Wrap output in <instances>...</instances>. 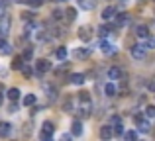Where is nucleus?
I'll return each mask as SVG.
<instances>
[{
  "mask_svg": "<svg viewBox=\"0 0 155 141\" xmlns=\"http://www.w3.org/2000/svg\"><path fill=\"white\" fill-rule=\"evenodd\" d=\"M132 57L136 59V61H143V59H145V43H143V45L137 43V45L132 47Z\"/></svg>",
  "mask_w": 155,
  "mask_h": 141,
  "instance_id": "2",
  "label": "nucleus"
},
{
  "mask_svg": "<svg viewBox=\"0 0 155 141\" xmlns=\"http://www.w3.org/2000/svg\"><path fill=\"white\" fill-rule=\"evenodd\" d=\"M124 137L126 139H137V131H126V133H124Z\"/></svg>",
  "mask_w": 155,
  "mask_h": 141,
  "instance_id": "29",
  "label": "nucleus"
},
{
  "mask_svg": "<svg viewBox=\"0 0 155 141\" xmlns=\"http://www.w3.org/2000/svg\"><path fill=\"white\" fill-rule=\"evenodd\" d=\"M22 72H24V76H28V79H30L34 71H31V67H30V65H24V67H22Z\"/></svg>",
  "mask_w": 155,
  "mask_h": 141,
  "instance_id": "28",
  "label": "nucleus"
},
{
  "mask_svg": "<svg viewBox=\"0 0 155 141\" xmlns=\"http://www.w3.org/2000/svg\"><path fill=\"white\" fill-rule=\"evenodd\" d=\"M41 131H43V133H47V135H53V133H55V126H53L51 122H45V123H43V127H41Z\"/></svg>",
  "mask_w": 155,
  "mask_h": 141,
  "instance_id": "20",
  "label": "nucleus"
},
{
  "mask_svg": "<svg viewBox=\"0 0 155 141\" xmlns=\"http://www.w3.org/2000/svg\"><path fill=\"white\" fill-rule=\"evenodd\" d=\"M39 139L47 141V139H51V135H47V133H43V131H41V133H39Z\"/></svg>",
  "mask_w": 155,
  "mask_h": 141,
  "instance_id": "38",
  "label": "nucleus"
},
{
  "mask_svg": "<svg viewBox=\"0 0 155 141\" xmlns=\"http://www.w3.org/2000/svg\"><path fill=\"white\" fill-rule=\"evenodd\" d=\"M77 4H79L81 10H92L94 8V0H77Z\"/></svg>",
  "mask_w": 155,
  "mask_h": 141,
  "instance_id": "12",
  "label": "nucleus"
},
{
  "mask_svg": "<svg viewBox=\"0 0 155 141\" xmlns=\"http://www.w3.org/2000/svg\"><path fill=\"white\" fill-rule=\"evenodd\" d=\"M83 82H84V75H83V72H75V75H71V84L81 86Z\"/></svg>",
  "mask_w": 155,
  "mask_h": 141,
  "instance_id": "14",
  "label": "nucleus"
},
{
  "mask_svg": "<svg viewBox=\"0 0 155 141\" xmlns=\"http://www.w3.org/2000/svg\"><path fill=\"white\" fill-rule=\"evenodd\" d=\"M75 18H77V10H75V8H67V20L73 22Z\"/></svg>",
  "mask_w": 155,
  "mask_h": 141,
  "instance_id": "27",
  "label": "nucleus"
},
{
  "mask_svg": "<svg viewBox=\"0 0 155 141\" xmlns=\"http://www.w3.org/2000/svg\"><path fill=\"white\" fill-rule=\"evenodd\" d=\"M45 90H47V100L53 102V100L57 98V88L55 86H45Z\"/></svg>",
  "mask_w": 155,
  "mask_h": 141,
  "instance_id": "22",
  "label": "nucleus"
},
{
  "mask_svg": "<svg viewBox=\"0 0 155 141\" xmlns=\"http://www.w3.org/2000/svg\"><path fill=\"white\" fill-rule=\"evenodd\" d=\"M20 94H22V92H20V88H10V90H8V98H10V100H16V102H18Z\"/></svg>",
  "mask_w": 155,
  "mask_h": 141,
  "instance_id": "23",
  "label": "nucleus"
},
{
  "mask_svg": "<svg viewBox=\"0 0 155 141\" xmlns=\"http://www.w3.org/2000/svg\"><path fill=\"white\" fill-rule=\"evenodd\" d=\"M114 22H116V26H126V24H130V16L128 14H116Z\"/></svg>",
  "mask_w": 155,
  "mask_h": 141,
  "instance_id": "13",
  "label": "nucleus"
},
{
  "mask_svg": "<svg viewBox=\"0 0 155 141\" xmlns=\"http://www.w3.org/2000/svg\"><path fill=\"white\" fill-rule=\"evenodd\" d=\"M55 57L59 59V61H65V59H67V47H57Z\"/></svg>",
  "mask_w": 155,
  "mask_h": 141,
  "instance_id": "21",
  "label": "nucleus"
},
{
  "mask_svg": "<svg viewBox=\"0 0 155 141\" xmlns=\"http://www.w3.org/2000/svg\"><path fill=\"white\" fill-rule=\"evenodd\" d=\"M6 14V4H4V0H0V16Z\"/></svg>",
  "mask_w": 155,
  "mask_h": 141,
  "instance_id": "36",
  "label": "nucleus"
},
{
  "mask_svg": "<svg viewBox=\"0 0 155 141\" xmlns=\"http://www.w3.org/2000/svg\"><path fill=\"white\" fill-rule=\"evenodd\" d=\"M116 14H118V10L114 6H106L104 10H102V20H114V18H116Z\"/></svg>",
  "mask_w": 155,
  "mask_h": 141,
  "instance_id": "7",
  "label": "nucleus"
},
{
  "mask_svg": "<svg viewBox=\"0 0 155 141\" xmlns=\"http://www.w3.org/2000/svg\"><path fill=\"white\" fill-rule=\"evenodd\" d=\"M134 120H136V123H137V130H140V131H143V133H147V131H149V122H145V120L141 118L140 114H137Z\"/></svg>",
  "mask_w": 155,
  "mask_h": 141,
  "instance_id": "6",
  "label": "nucleus"
},
{
  "mask_svg": "<svg viewBox=\"0 0 155 141\" xmlns=\"http://www.w3.org/2000/svg\"><path fill=\"white\" fill-rule=\"evenodd\" d=\"M104 92H106V96H114V94H116V92H118V88L114 86L112 82H108V84H106V86H104Z\"/></svg>",
  "mask_w": 155,
  "mask_h": 141,
  "instance_id": "25",
  "label": "nucleus"
},
{
  "mask_svg": "<svg viewBox=\"0 0 155 141\" xmlns=\"http://www.w3.org/2000/svg\"><path fill=\"white\" fill-rule=\"evenodd\" d=\"M79 100H91V96H88V92H81V94H79Z\"/></svg>",
  "mask_w": 155,
  "mask_h": 141,
  "instance_id": "35",
  "label": "nucleus"
},
{
  "mask_svg": "<svg viewBox=\"0 0 155 141\" xmlns=\"http://www.w3.org/2000/svg\"><path fill=\"white\" fill-rule=\"evenodd\" d=\"M16 108H18V106H16V100H12V104H10V108H8V112H16Z\"/></svg>",
  "mask_w": 155,
  "mask_h": 141,
  "instance_id": "37",
  "label": "nucleus"
},
{
  "mask_svg": "<svg viewBox=\"0 0 155 141\" xmlns=\"http://www.w3.org/2000/svg\"><path fill=\"white\" fill-rule=\"evenodd\" d=\"M114 133H116V135H124V127H122V123H116V126H114Z\"/></svg>",
  "mask_w": 155,
  "mask_h": 141,
  "instance_id": "30",
  "label": "nucleus"
},
{
  "mask_svg": "<svg viewBox=\"0 0 155 141\" xmlns=\"http://www.w3.org/2000/svg\"><path fill=\"white\" fill-rule=\"evenodd\" d=\"M35 71H38L39 75H43V72L51 71V63L47 61V59H38V61H35Z\"/></svg>",
  "mask_w": 155,
  "mask_h": 141,
  "instance_id": "3",
  "label": "nucleus"
},
{
  "mask_svg": "<svg viewBox=\"0 0 155 141\" xmlns=\"http://www.w3.org/2000/svg\"><path fill=\"white\" fill-rule=\"evenodd\" d=\"M79 39L81 41H91L92 39V27L91 26H83L79 30Z\"/></svg>",
  "mask_w": 155,
  "mask_h": 141,
  "instance_id": "4",
  "label": "nucleus"
},
{
  "mask_svg": "<svg viewBox=\"0 0 155 141\" xmlns=\"http://www.w3.org/2000/svg\"><path fill=\"white\" fill-rule=\"evenodd\" d=\"M24 59H26V61H30L31 57H34V47H28L26 51H24V55H22Z\"/></svg>",
  "mask_w": 155,
  "mask_h": 141,
  "instance_id": "26",
  "label": "nucleus"
},
{
  "mask_svg": "<svg viewBox=\"0 0 155 141\" xmlns=\"http://www.w3.org/2000/svg\"><path fill=\"white\" fill-rule=\"evenodd\" d=\"M108 79H112V80L124 79V71H122L120 67H110L108 69Z\"/></svg>",
  "mask_w": 155,
  "mask_h": 141,
  "instance_id": "5",
  "label": "nucleus"
},
{
  "mask_svg": "<svg viewBox=\"0 0 155 141\" xmlns=\"http://www.w3.org/2000/svg\"><path fill=\"white\" fill-rule=\"evenodd\" d=\"M145 114H147L149 118H155V106H147L145 108Z\"/></svg>",
  "mask_w": 155,
  "mask_h": 141,
  "instance_id": "33",
  "label": "nucleus"
},
{
  "mask_svg": "<svg viewBox=\"0 0 155 141\" xmlns=\"http://www.w3.org/2000/svg\"><path fill=\"white\" fill-rule=\"evenodd\" d=\"M112 135H114L112 123H110V126H102V127H100V137H102V139H110Z\"/></svg>",
  "mask_w": 155,
  "mask_h": 141,
  "instance_id": "9",
  "label": "nucleus"
},
{
  "mask_svg": "<svg viewBox=\"0 0 155 141\" xmlns=\"http://www.w3.org/2000/svg\"><path fill=\"white\" fill-rule=\"evenodd\" d=\"M100 49H102V53H106V55H114V53H116V47L110 45L108 41H102V43H100Z\"/></svg>",
  "mask_w": 155,
  "mask_h": 141,
  "instance_id": "15",
  "label": "nucleus"
},
{
  "mask_svg": "<svg viewBox=\"0 0 155 141\" xmlns=\"http://www.w3.org/2000/svg\"><path fill=\"white\" fill-rule=\"evenodd\" d=\"M61 18H63V12H61V10H55V12H53V20H61Z\"/></svg>",
  "mask_w": 155,
  "mask_h": 141,
  "instance_id": "34",
  "label": "nucleus"
},
{
  "mask_svg": "<svg viewBox=\"0 0 155 141\" xmlns=\"http://www.w3.org/2000/svg\"><path fill=\"white\" fill-rule=\"evenodd\" d=\"M12 133V126L8 122H0V137H8Z\"/></svg>",
  "mask_w": 155,
  "mask_h": 141,
  "instance_id": "11",
  "label": "nucleus"
},
{
  "mask_svg": "<svg viewBox=\"0 0 155 141\" xmlns=\"http://www.w3.org/2000/svg\"><path fill=\"white\" fill-rule=\"evenodd\" d=\"M145 47L153 49V47H155V39H153V37H145Z\"/></svg>",
  "mask_w": 155,
  "mask_h": 141,
  "instance_id": "32",
  "label": "nucleus"
},
{
  "mask_svg": "<svg viewBox=\"0 0 155 141\" xmlns=\"http://www.w3.org/2000/svg\"><path fill=\"white\" fill-rule=\"evenodd\" d=\"M10 26H12V18L8 14H2L0 16V35L10 34Z\"/></svg>",
  "mask_w": 155,
  "mask_h": 141,
  "instance_id": "1",
  "label": "nucleus"
},
{
  "mask_svg": "<svg viewBox=\"0 0 155 141\" xmlns=\"http://www.w3.org/2000/svg\"><path fill=\"white\" fill-rule=\"evenodd\" d=\"M10 53H12V47L2 35V37H0V55H10Z\"/></svg>",
  "mask_w": 155,
  "mask_h": 141,
  "instance_id": "10",
  "label": "nucleus"
},
{
  "mask_svg": "<svg viewBox=\"0 0 155 141\" xmlns=\"http://www.w3.org/2000/svg\"><path fill=\"white\" fill-rule=\"evenodd\" d=\"M71 133L75 135V137H79V135H83V122H81V120H75V122L71 123Z\"/></svg>",
  "mask_w": 155,
  "mask_h": 141,
  "instance_id": "8",
  "label": "nucleus"
},
{
  "mask_svg": "<svg viewBox=\"0 0 155 141\" xmlns=\"http://www.w3.org/2000/svg\"><path fill=\"white\" fill-rule=\"evenodd\" d=\"M55 2H65V0H55Z\"/></svg>",
  "mask_w": 155,
  "mask_h": 141,
  "instance_id": "39",
  "label": "nucleus"
},
{
  "mask_svg": "<svg viewBox=\"0 0 155 141\" xmlns=\"http://www.w3.org/2000/svg\"><path fill=\"white\" fill-rule=\"evenodd\" d=\"M35 100H38L35 94H26V96H24V106H34Z\"/></svg>",
  "mask_w": 155,
  "mask_h": 141,
  "instance_id": "24",
  "label": "nucleus"
},
{
  "mask_svg": "<svg viewBox=\"0 0 155 141\" xmlns=\"http://www.w3.org/2000/svg\"><path fill=\"white\" fill-rule=\"evenodd\" d=\"M88 55H91V49H87V47H79V49H75V57L77 59H87Z\"/></svg>",
  "mask_w": 155,
  "mask_h": 141,
  "instance_id": "16",
  "label": "nucleus"
},
{
  "mask_svg": "<svg viewBox=\"0 0 155 141\" xmlns=\"http://www.w3.org/2000/svg\"><path fill=\"white\" fill-rule=\"evenodd\" d=\"M96 31H98L100 37H106V35L112 31V26H106V24H102V26H98V30H96Z\"/></svg>",
  "mask_w": 155,
  "mask_h": 141,
  "instance_id": "19",
  "label": "nucleus"
},
{
  "mask_svg": "<svg viewBox=\"0 0 155 141\" xmlns=\"http://www.w3.org/2000/svg\"><path fill=\"white\" fill-rule=\"evenodd\" d=\"M136 35H137V37H149V27L147 26H137L136 27Z\"/></svg>",
  "mask_w": 155,
  "mask_h": 141,
  "instance_id": "17",
  "label": "nucleus"
},
{
  "mask_svg": "<svg viewBox=\"0 0 155 141\" xmlns=\"http://www.w3.org/2000/svg\"><path fill=\"white\" fill-rule=\"evenodd\" d=\"M63 110H65V112H73V100H71V98H69V100H67V102H65V106H63Z\"/></svg>",
  "mask_w": 155,
  "mask_h": 141,
  "instance_id": "31",
  "label": "nucleus"
},
{
  "mask_svg": "<svg viewBox=\"0 0 155 141\" xmlns=\"http://www.w3.org/2000/svg\"><path fill=\"white\" fill-rule=\"evenodd\" d=\"M24 61H26L24 57H14V61H12V69H14V71H22V67L26 65Z\"/></svg>",
  "mask_w": 155,
  "mask_h": 141,
  "instance_id": "18",
  "label": "nucleus"
}]
</instances>
